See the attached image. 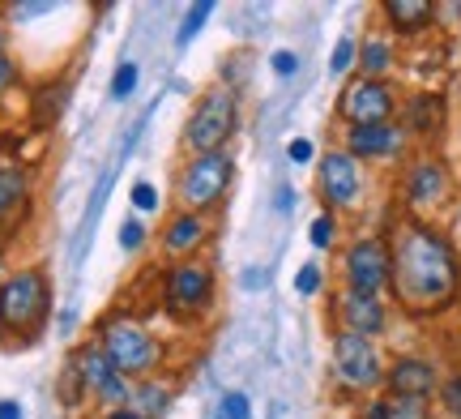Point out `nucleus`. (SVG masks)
Masks as SVG:
<instances>
[{
    "instance_id": "1",
    "label": "nucleus",
    "mask_w": 461,
    "mask_h": 419,
    "mask_svg": "<svg viewBox=\"0 0 461 419\" xmlns=\"http://www.w3.org/2000/svg\"><path fill=\"white\" fill-rule=\"evenodd\" d=\"M393 269H389V287L411 313H440L457 300L461 287V261L453 244L440 232H431L423 223H406L393 235Z\"/></svg>"
},
{
    "instance_id": "27",
    "label": "nucleus",
    "mask_w": 461,
    "mask_h": 419,
    "mask_svg": "<svg viewBox=\"0 0 461 419\" xmlns=\"http://www.w3.org/2000/svg\"><path fill=\"white\" fill-rule=\"evenodd\" d=\"M316 287H321V269H316V266H303L295 274V291H299V296H312Z\"/></svg>"
},
{
    "instance_id": "6",
    "label": "nucleus",
    "mask_w": 461,
    "mask_h": 419,
    "mask_svg": "<svg viewBox=\"0 0 461 419\" xmlns=\"http://www.w3.org/2000/svg\"><path fill=\"white\" fill-rule=\"evenodd\" d=\"M103 355L112 360V369L120 377H141L146 369H154V338L141 330V325H129V321H115L107 330V347Z\"/></svg>"
},
{
    "instance_id": "2",
    "label": "nucleus",
    "mask_w": 461,
    "mask_h": 419,
    "mask_svg": "<svg viewBox=\"0 0 461 419\" xmlns=\"http://www.w3.org/2000/svg\"><path fill=\"white\" fill-rule=\"evenodd\" d=\"M48 313V283L39 269H22L0 287V325L5 330H31Z\"/></svg>"
},
{
    "instance_id": "28",
    "label": "nucleus",
    "mask_w": 461,
    "mask_h": 419,
    "mask_svg": "<svg viewBox=\"0 0 461 419\" xmlns=\"http://www.w3.org/2000/svg\"><path fill=\"white\" fill-rule=\"evenodd\" d=\"M330 240H333V218L321 214L312 223V244H316V249H330Z\"/></svg>"
},
{
    "instance_id": "16",
    "label": "nucleus",
    "mask_w": 461,
    "mask_h": 419,
    "mask_svg": "<svg viewBox=\"0 0 461 419\" xmlns=\"http://www.w3.org/2000/svg\"><path fill=\"white\" fill-rule=\"evenodd\" d=\"M384 14H389V22H393L397 31H423V26H431V17H436V5L431 0H384Z\"/></svg>"
},
{
    "instance_id": "4",
    "label": "nucleus",
    "mask_w": 461,
    "mask_h": 419,
    "mask_svg": "<svg viewBox=\"0 0 461 419\" xmlns=\"http://www.w3.org/2000/svg\"><path fill=\"white\" fill-rule=\"evenodd\" d=\"M389 269H393L389 244L376 240V235L355 240L350 252H346V283L359 296H380V287H389Z\"/></svg>"
},
{
    "instance_id": "5",
    "label": "nucleus",
    "mask_w": 461,
    "mask_h": 419,
    "mask_svg": "<svg viewBox=\"0 0 461 419\" xmlns=\"http://www.w3.org/2000/svg\"><path fill=\"white\" fill-rule=\"evenodd\" d=\"M227 185H230V154L227 150L197 154L180 180V197L193 210H205V205H214L227 193Z\"/></svg>"
},
{
    "instance_id": "24",
    "label": "nucleus",
    "mask_w": 461,
    "mask_h": 419,
    "mask_svg": "<svg viewBox=\"0 0 461 419\" xmlns=\"http://www.w3.org/2000/svg\"><path fill=\"white\" fill-rule=\"evenodd\" d=\"M355 39H338V48H333V60H330V73H346V68L355 65Z\"/></svg>"
},
{
    "instance_id": "7",
    "label": "nucleus",
    "mask_w": 461,
    "mask_h": 419,
    "mask_svg": "<svg viewBox=\"0 0 461 419\" xmlns=\"http://www.w3.org/2000/svg\"><path fill=\"white\" fill-rule=\"evenodd\" d=\"M333 369H338V377L350 389L380 386V355L372 347V338L363 334H350V330L338 334V342H333Z\"/></svg>"
},
{
    "instance_id": "11",
    "label": "nucleus",
    "mask_w": 461,
    "mask_h": 419,
    "mask_svg": "<svg viewBox=\"0 0 461 419\" xmlns=\"http://www.w3.org/2000/svg\"><path fill=\"white\" fill-rule=\"evenodd\" d=\"M210 291H214L210 269L205 266H180L176 274H171V283H167V300H171L176 313H197V308H205Z\"/></svg>"
},
{
    "instance_id": "21",
    "label": "nucleus",
    "mask_w": 461,
    "mask_h": 419,
    "mask_svg": "<svg viewBox=\"0 0 461 419\" xmlns=\"http://www.w3.org/2000/svg\"><path fill=\"white\" fill-rule=\"evenodd\" d=\"M210 14H214V5H210V0L193 5V9H188V17H184V26H180V43H188V39L205 26V17H210Z\"/></svg>"
},
{
    "instance_id": "12",
    "label": "nucleus",
    "mask_w": 461,
    "mask_h": 419,
    "mask_svg": "<svg viewBox=\"0 0 461 419\" xmlns=\"http://www.w3.org/2000/svg\"><path fill=\"white\" fill-rule=\"evenodd\" d=\"M389 389L393 398H428L436 389V369L428 360H397L389 369Z\"/></svg>"
},
{
    "instance_id": "25",
    "label": "nucleus",
    "mask_w": 461,
    "mask_h": 419,
    "mask_svg": "<svg viewBox=\"0 0 461 419\" xmlns=\"http://www.w3.org/2000/svg\"><path fill=\"white\" fill-rule=\"evenodd\" d=\"M440 403H445V411L453 419H461V372L445 381V389H440Z\"/></svg>"
},
{
    "instance_id": "10",
    "label": "nucleus",
    "mask_w": 461,
    "mask_h": 419,
    "mask_svg": "<svg viewBox=\"0 0 461 419\" xmlns=\"http://www.w3.org/2000/svg\"><path fill=\"white\" fill-rule=\"evenodd\" d=\"M77 377H82L86 389H95V394H103L107 403H124L129 398V389H124V377L112 369V360L103 351H95V347H86L82 355H77Z\"/></svg>"
},
{
    "instance_id": "29",
    "label": "nucleus",
    "mask_w": 461,
    "mask_h": 419,
    "mask_svg": "<svg viewBox=\"0 0 461 419\" xmlns=\"http://www.w3.org/2000/svg\"><path fill=\"white\" fill-rule=\"evenodd\" d=\"M141 232H146L141 223H124V227H120V244H124V249H141Z\"/></svg>"
},
{
    "instance_id": "22",
    "label": "nucleus",
    "mask_w": 461,
    "mask_h": 419,
    "mask_svg": "<svg viewBox=\"0 0 461 419\" xmlns=\"http://www.w3.org/2000/svg\"><path fill=\"white\" fill-rule=\"evenodd\" d=\"M132 86H137V65L124 60V65L115 68V77H112V99H129Z\"/></svg>"
},
{
    "instance_id": "33",
    "label": "nucleus",
    "mask_w": 461,
    "mask_h": 419,
    "mask_svg": "<svg viewBox=\"0 0 461 419\" xmlns=\"http://www.w3.org/2000/svg\"><path fill=\"white\" fill-rule=\"evenodd\" d=\"M414 112H419V116H428V112H440V103H431V99H423V103H419V107H414ZM419 129H423V133H428L431 124H428V120H419Z\"/></svg>"
},
{
    "instance_id": "17",
    "label": "nucleus",
    "mask_w": 461,
    "mask_h": 419,
    "mask_svg": "<svg viewBox=\"0 0 461 419\" xmlns=\"http://www.w3.org/2000/svg\"><path fill=\"white\" fill-rule=\"evenodd\" d=\"M359 65H363V77H367V82H380V73L393 65V48H389L384 39H367V43H363Z\"/></svg>"
},
{
    "instance_id": "30",
    "label": "nucleus",
    "mask_w": 461,
    "mask_h": 419,
    "mask_svg": "<svg viewBox=\"0 0 461 419\" xmlns=\"http://www.w3.org/2000/svg\"><path fill=\"white\" fill-rule=\"evenodd\" d=\"M295 51H274V73H282V77H291L295 73Z\"/></svg>"
},
{
    "instance_id": "19",
    "label": "nucleus",
    "mask_w": 461,
    "mask_h": 419,
    "mask_svg": "<svg viewBox=\"0 0 461 419\" xmlns=\"http://www.w3.org/2000/svg\"><path fill=\"white\" fill-rule=\"evenodd\" d=\"M22 193H26V176L17 168H0V214L14 210L22 202Z\"/></svg>"
},
{
    "instance_id": "3",
    "label": "nucleus",
    "mask_w": 461,
    "mask_h": 419,
    "mask_svg": "<svg viewBox=\"0 0 461 419\" xmlns=\"http://www.w3.org/2000/svg\"><path fill=\"white\" fill-rule=\"evenodd\" d=\"M230 129H235V95L230 90H210L201 99V107L193 112V120H188V141L201 154H214L222 150Z\"/></svg>"
},
{
    "instance_id": "31",
    "label": "nucleus",
    "mask_w": 461,
    "mask_h": 419,
    "mask_svg": "<svg viewBox=\"0 0 461 419\" xmlns=\"http://www.w3.org/2000/svg\"><path fill=\"white\" fill-rule=\"evenodd\" d=\"M154 202H158V197H154V188H149V185L132 188V205H137V210H154Z\"/></svg>"
},
{
    "instance_id": "32",
    "label": "nucleus",
    "mask_w": 461,
    "mask_h": 419,
    "mask_svg": "<svg viewBox=\"0 0 461 419\" xmlns=\"http://www.w3.org/2000/svg\"><path fill=\"white\" fill-rule=\"evenodd\" d=\"M286 154H291L295 163H308V159H312V141H303V137H295V141L286 146Z\"/></svg>"
},
{
    "instance_id": "20",
    "label": "nucleus",
    "mask_w": 461,
    "mask_h": 419,
    "mask_svg": "<svg viewBox=\"0 0 461 419\" xmlns=\"http://www.w3.org/2000/svg\"><path fill=\"white\" fill-rule=\"evenodd\" d=\"M389 419H431L428 398H389Z\"/></svg>"
},
{
    "instance_id": "9",
    "label": "nucleus",
    "mask_w": 461,
    "mask_h": 419,
    "mask_svg": "<svg viewBox=\"0 0 461 419\" xmlns=\"http://www.w3.org/2000/svg\"><path fill=\"white\" fill-rule=\"evenodd\" d=\"M321 188L333 205H355L359 202V163L346 150H330L321 159Z\"/></svg>"
},
{
    "instance_id": "14",
    "label": "nucleus",
    "mask_w": 461,
    "mask_h": 419,
    "mask_svg": "<svg viewBox=\"0 0 461 419\" xmlns=\"http://www.w3.org/2000/svg\"><path fill=\"white\" fill-rule=\"evenodd\" d=\"M342 317H346V330L350 334H363L372 338L384 330V304L376 296H359V291H346L342 296Z\"/></svg>"
},
{
    "instance_id": "23",
    "label": "nucleus",
    "mask_w": 461,
    "mask_h": 419,
    "mask_svg": "<svg viewBox=\"0 0 461 419\" xmlns=\"http://www.w3.org/2000/svg\"><path fill=\"white\" fill-rule=\"evenodd\" d=\"M214 419H248V398L244 394H222Z\"/></svg>"
},
{
    "instance_id": "37",
    "label": "nucleus",
    "mask_w": 461,
    "mask_h": 419,
    "mask_svg": "<svg viewBox=\"0 0 461 419\" xmlns=\"http://www.w3.org/2000/svg\"><path fill=\"white\" fill-rule=\"evenodd\" d=\"M112 419H137V415H132V411H115Z\"/></svg>"
},
{
    "instance_id": "35",
    "label": "nucleus",
    "mask_w": 461,
    "mask_h": 419,
    "mask_svg": "<svg viewBox=\"0 0 461 419\" xmlns=\"http://www.w3.org/2000/svg\"><path fill=\"white\" fill-rule=\"evenodd\" d=\"M363 419H389V406H384V403H372Z\"/></svg>"
},
{
    "instance_id": "34",
    "label": "nucleus",
    "mask_w": 461,
    "mask_h": 419,
    "mask_svg": "<svg viewBox=\"0 0 461 419\" xmlns=\"http://www.w3.org/2000/svg\"><path fill=\"white\" fill-rule=\"evenodd\" d=\"M0 419H22V406H17V403H0Z\"/></svg>"
},
{
    "instance_id": "26",
    "label": "nucleus",
    "mask_w": 461,
    "mask_h": 419,
    "mask_svg": "<svg viewBox=\"0 0 461 419\" xmlns=\"http://www.w3.org/2000/svg\"><path fill=\"white\" fill-rule=\"evenodd\" d=\"M137 398H141V411H149V415H163V406H167V394L158 386H146L141 389V394H137Z\"/></svg>"
},
{
    "instance_id": "18",
    "label": "nucleus",
    "mask_w": 461,
    "mask_h": 419,
    "mask_svg": "<svg viewBox=\"0 0 461 419\" xmlns=\"http://www.w3.org/2000/svg\"><path fill=\"white\" fill-rule=\"evenodd\" d=\"M201 235H205V227H201V218L197 214H180L176 223H171V232H167V249H176V252H184V249H193Z\"/></svg>"
},
{
    "instance_id": "8",
    "label": "nucleus",
    "mask_w": 461,
    "mask_h": 419,
    "mask_svg": "<svg viewBox=\"0 0 461 419\" xmlns=\"http://www.w3.org/2000/svg\"><path fill=\"white\" fill-rule=\"evenodd\" d=\"M338 112H342L355 129H367V124H389V116H393V90L384 82H355L350 90L342 95V103H338Z\"/></svg>"
},
{
    "instance_id": "15",
    "label": "nucleus",
    "mask_w": 461,
    "mask_h": 419,
    "mask_svg": "<svg viewBox=\"0 0 461 419\" xmlns=\"http://www.w3.org/2000/svg\"><path fill=\"white\" fill-rule=\"evenodd\" d=\"M397 150V129L393 124H367V129H350L346 137V154L350 159H380V154Z\"/></svg>"
},
{
    "instance_id": "13",
    "label": "nucleus",
    "mask_w": 461,
    "mask_h": 419,
    "mask_svg": "<svg viewBox=\"0 0 461 419\" xmlns=\"http://www.w3.org/2000/svg\"><path fill=\"white\" fill-rule=\"evenodd\" d=\"M448 193V171L436 163V159H423L414 163V171L406 176V197L411 205H436Z\"/></svg>"
},
{
    "instance_id": "36",
    "label": "nucleus",
    "mask_w": 461,
    "mask_h": 419,
    "mask_svg": "<svg viewBox=\"0 0 461 419\" xmlns=\"http://www.w3.org/2000/svg\"><path fill=\"white\" fill-rule=\"evenodd\" d=\"M5 77H9V65H5V60H0V86H5Z\"/></svg>"
}]
</instances>
